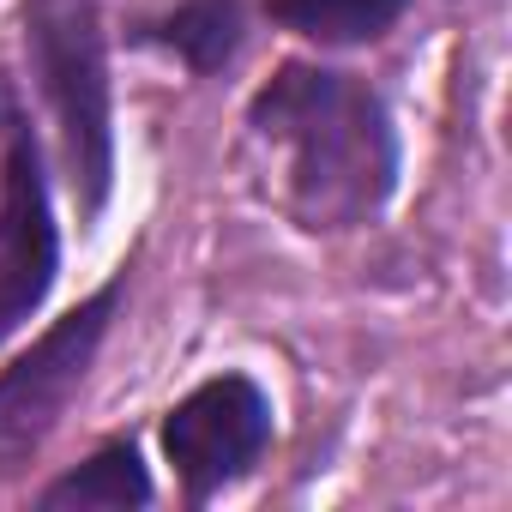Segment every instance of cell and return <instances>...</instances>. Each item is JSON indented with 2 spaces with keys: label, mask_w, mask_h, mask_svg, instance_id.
Returning a JSON list of instances; mask_svg holds the SVG:
<instances>
[{
  "label": "cell",
  "mask_w": 512,
  "mask_h": 512,
  "mask_svg": "<svg viewBox=\"0 0 512 512\" xmlns=\"http://www.w3.org/2000/svg\"><path fill=\"white\" fill-rule=\"evenodd\" d=\"M55 284V223L43 193V157L31 127L13 121L0 169V338H7Z\"/></svg>",
  "instance_id": "obj_5"
},
{
  "label": "cell",
  "mask_w": 512,
  "mask_h": 512,
  "mask_svg": "<svg viewBox=\"0 0 512 512\" xmlns=\"http://www.w3.org/2000/svg\"><path fill=\"white\" fill-rule=\"evenodd\" d=\"M235 0H187V7L169 19V43L193 61V67H223L235 49Z\"/></svg>",
  "instance_id": "obj_8"
},
{
  "label": "cell",
  "mask_w": 512,
  "mask_h": 512,
  "mask_svg": "<svg viewBox=\"0 0 512 512\" xmlns=\"http://www.w3.org/2000/svg\"><path fill=\"white\" fill-rule=\"evenodd\" d=\"M253 133L284 151V193L308 229L362 223L392 187V133L380 103L314 67H284L253 103Z\"/></svg>",
  "instance_id": "obj_1"
},
{
  "label": "cell",
  "mask_w": 512,
  "mask_h": 512,
  "mask_svg": "<svg viewBox=\"0 0 512 512\" xmlns=\"http://www.w3.org/2000/svg\"><path fill=\"white\" fill-rule=\"evenodd\" d=\"M266 440H272V404L241 374H223V380L199 386L193 398H181L163 428L169 464L181 470V482L193 494H211L229 476H241L266 452Z\"/></svg>",
  "instance_id": "obj_4"
},
{
  "label": "cell",
  "mask_w": 512,
  "mask_h": 512,
  "mask_svg": "<svg viewBox=\"0 0 512 512\" xmlns=\"http://www.w3.org/2000/svg\"><path fill=\"white\" fill-rule=\"evenodd\" d=\"M25 49L67 133L73 187L85 193V205H103L109 175H115V127H109V61H103L97 0H31Z\"/></svg>",
  "instance_id": "obj_2"
},
{
  "label": "cell",
  "mask_w": 512,
  "mask_h": 512,
  "mask_svg": "<svg viewBox=\"0 0 512 512\" xmlns=\"http://www.w3.org/2000/svg\"><path fill=\"white\" fill-rule=\"evenodd\" d=\"M404 13V0H272V19L314 43H368Z\"/></svg>",
  "instance_id": "obj_7"
},
{
  "label": "cell",
  "mask_w": 512,
  "mask_h": 512,
  "mask_svg": "<svg viewBox=\"0 0 512 512\" xmlns=\"http://www.w3.org/2000/svg\"><path fill=\"white\" fill-rule=\"evenodd\" d=\"M145 500H151V476H145L133 446L97 452L91 464H79L73 476H61L43 494L49 512H127V506H145Z\"/></svg>",
  "instance_id": "obj_6"
},
{
  "label": "cell",
  "mask_w": 512,
  "mask_h": 512,
  "mask_svg": "<svg viewBox=\"0 0 512 512\" xmlns=\"http://www.w3.org/2000/svg\"><path fill=\"white\" fill-rule=\"evenodd\" d=\"M121 290H103L91 296L85 308H73L67 320H55L31 356H19L7 374H0V464H19L25 452L43 446V434L61 422L67 398L79 392L103 332H109V314H115Z\"/></svg>",
  "instance_id": "obj_3"
}]
</instances>
